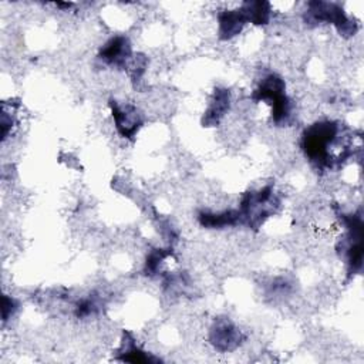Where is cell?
<instances>
[{
	"label": "cell",
	"mask_w": 364,
	"mask_h": 364,
	"mask_svg": "<svg viewBox=\"0 0 364 364\" xmlns=\"http://www.w3.org/2000/svg\"><path fill=\"white\" fill-rule=\"evenodd\" d=\"M122 357V361H131V363H149L156 361V358L146 354V351L141 350L135 341H124L122 343V351L119 353Z\"/></svg>",
	"instance_id": "ba28073f"
},
{
	"label": "cell",
	"mask_w": 364,
	"mask_h": 364,
	"mask_svg": "<svg viewBox=\"0 0 364 364\" xmlns=\"http://www.w3.org/2000/svg\"><path fill=\"white\" fill-rule=\"evenodd\" d=\"M346 132L336 121H317L304 129L301 149L318 169H331L351 155Z\"/></svg>",
	"instance_id": "6da1fadb"
},
{
	"label": "cell",
	"mask_w": 364,
	"mask_h": 364,
	"mask_svg": "<svg viewBox=\"0 0 364 364\" xmlns=\"http://www.w3.org/2000/svg\"><path fill=\"white\" fill-rule=\"evenodd\" d=\"M230 104V94L228 90H216L213 100L210 101L208 111L205 112V124L215 125L220 121L225 112L229 109Z\"/></svg>",
	"instance_id": "52a82bcc"
},
{
	"label": "cell",
	"mask_w": 364,
	"mask_h": 364,
	"mask_svg": "<svg viewBox=\"0 0 364 364\" xmlns=\"http://www.w3.org/2000/svg\"><path fill=\"white\" fill-rule=\"evenodd\" d=\"M111 112L117 131L124 138H132L142 125V118L138 109L131 104H119L111 101Z\"/></svg>",
	"instance_id": "3957f363"
},
{
	"label": "cell",
	"mask_w": 364,
	"mask_h": 364,
	"mask_svg": "<svg viewBox=\"0 0 364 364\" xmlns=\"http://www.w3.org/2000/svg\"><path fill=\"white\" fill-rule=\"evenodd\" d=\"M253 98L256 101H264L272 108V119L277 124H286L291 115V101L286 94L284 81L276 75H266L259 87L253 92Z\"/></svg>",
	"instance_id": "7a4b0ae2"
},
{
	"label": "cell",
	"mask_w": 364,
	"mask_h": 364,
	"mask_svg": "<svg viewBox=\"0 0 364 364\" xmlns=\"http://www.w3.org/2000/svg\"><path fill=\"white\" fill-rule=\"evenodd\" d=\"M246 18L240 10H226L219 14V36L223 40H229L240 33Z\"/></svg>",
	"instance_id": "8992f818"
},
{
	"label": "cell",
	"mask_w": 364,
	"mask_h": 364,
	"mask_svg": "<svg viewBox=\"0 0 364 364\" xmlns=\"http://www.w3.org/2000/svg\"><path fill=\"white\" fill-rule=\"evenodd\" d=\"M210 343L219 351L235 350L243 340L240 330L229 320H219L210 328Z\"/></svg>",
	"instance_id": "5b68a950"
},
{
	"label": "cell",
	"mask_w": 364,
	"mask_h": 364,
	"mask_svg": "<svg viewBox=\"0 0 364 364\" xmlns=\"http://www.w3.org/2000/svg\"><path fill=\"white\" fill-rule=\"evenodd\" d=\"M98 58L108 65L127 68L132 61V48L129 40L124 36L112 37L102 46Z\"/></svg>",
	"instance_id": "277c9868"
}]
</instances>
